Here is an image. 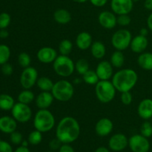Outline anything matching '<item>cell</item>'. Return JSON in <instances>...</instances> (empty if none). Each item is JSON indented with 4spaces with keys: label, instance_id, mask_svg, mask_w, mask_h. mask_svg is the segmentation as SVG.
Listing matches in <instances>:
<instances>
[{
    "label": "cell",
    "instance_id": "33",
    "mask_svg": "<svg viewBox=\"0 0 152 152\" xmlns=\"http://www.w3.org/2000/svg\"><path fill=\"white\" fill-rule=\"evenodd\" d=\"M28 142L33 145H39L42 140V133L38 130H34L28 135Z\"/></svg>",
    "mask_w": 152,
    "mask_h": 152
},
{
    "label": "cell",
    "instance_id": "1",
    "mask_svg": "<svg viewBox=\"0 0 152 152\" xmlns=\"http://www.w3.org/2000/svg\"><path fill=\"white\" fill-rule=\"evenodd\" d=\"M80 126L73 117H65L59 122L56 129V137L62 144H70L78 139Z\"/></svg>",
    "mask_w": 152,
    "mask_h": 152
},
{
    "label": "cell",
    "instance_id": "22",
    "mask_svg": "<svg viewBox=\"0 0 152 152\" xmlns=\"http://www.w3.org/2000/svg\"><path fill=\"white\" fill-rule=\"evenodd\" d=\"M137 63L145 71H152V53L143 52L137 58Z\"/></svg>",
    "mask_w": 152,
    "mask_h": 152
},
{
    "label": "cell",
    "instance_id": "28",
    "mask_svg": "<svg viewBox=\"0 0 152 152\" xmlns=\"http://www.w3.org/2000/svg\"><path fill=\"white\" fill-rule=\"evenodd\" d=\"M35 99V95L31 89H24L18 95V102L29 105Z\"/></svg>",
    "mask_w": 152,
    "mask_h": 152
},
{
    "label": "cell",
    "instance_id": "4",
    "mask_svg": "<svg viewBox=\"0 0 152 152\" xmlns=\"http://www.w3.org/2000/svg\"><path fill=\"white\" fill-rule=\"evenodd\" d=\"M50 92L55 99L65 102L72 99L74 94V88L72 83L68 80H60L54 83Z\"/></svg>",
    "mask_w": 152,
    "mask_h": 152
},
{
    "label": "cell",
    "instance_id": "30",
    "mask_svg": "<svg viewBox=\"0 0 152 152\" xmlns=\"http://www.w3.org/2000/svg\"><path fill=\"white\" fill-rule=\"evenodd\" d=\"M58 49L60 55L69 56L70 53L72 52L73 44L69 39H63L59 42Z\"/></svg>",
    "mask_w": 152,
    "mask_h": 152
},
{
    "label": "cell",
    "instance_id": "3",
    "mask_svg": "<svg viewBox=\"0 0 152 152\" xmlns=\"http://www.w3.org/2000/svg\"><path fill=\"white\" fill-rule=\"evenodd\" d=\"M55 123L56 120L54 115L48 109H39L34 116V128L42 133L51 131L54 127Z\"/></svg>",
    "mask_w": 152,
    "mask_h": 152
},
{
    "label": "cell",
    "instance_id": "40",
    "mask_svg": "<svg viewBox=\"0 0 152 152\" xmlns=\"http://www.w3.org/2000/svg\"><path fill=\"white\" fill-rule=\"evenodd\" d=\"M1 70L2 74L5 76H10L13 72V66L10 64H9L8 62H7L5 64H3L1 65Z\"/></svg>",
    "mask_w": 152,
    "mask_h": 152
},
{
    "label": "cell",
    "instance_id": "35",
    "mask_svg": "<svg viewBox=\"0 0 152 152\" xmlns=\"http://www.w3.org/2000/svg\"><path fill=\"white\" fill-rule=\"evenodd\" d=\"M140 134L147 138L152 136V124L150 122L145 121L140 127Z\"/></svg>",
    "mask_w": 152,
    "mask_h": 152
},
{
    "label": "cell",
    "instance_id": "23",
    "mask_svg": "<svg viewBox=\"0 0 152 152\" xmlns=\"http://www.w3.org/2000/svg\"><path fill=\"white\" fill-rule=\"evenodd\" d=\"M91 53L93 57L96 59H101L105 56L106 48L105 45L99 41H96L92 43L91 46Z\"/></svg>",
    "mask_w": 152,
    "mask_h": 152
},
{
    "label": "cell",
    "instance_id": "6",
    "mask_svg": "<svg viewBox=\"0 0 152 152\" xmlns=\"http://www.w3.org/2000/svg\"><path fill=\"white\" fill-rule=\"evenodd\" d=\"M55 73L61 77H68L75 71V63L68 56L59 55L53 62Z\"/></svg>",
    "mask_w": 152,
    "mask_h": 152
},
{
    "label": "cell",
    "instance_id": "5",
    "mask_svg": "<svg viewBox=\"0 0 152 152\" xmlns=\"http://www.w3.org/2000/svg\"><path fill=\"white\" fill-rule=\"evenodd\" d=\"M115 87L110 80H99L95 85V94L98 100L102 103H108L114 99Z\"/></svg>",
    "mask_w": 152,
    "mask_h": 152
},
{
    "label": "cell",
    "instance_id": "46",
    "mask_svg": "<svg viewBox=\"0 0 152 152\" xmlns=\"http://www.w3.org/2000/svg\"><path fill=\"white\" fill-rule=\"evenodd\" d=\"M147 26H148V29L152 31V13L148 16V19H147Z\"/></svg>",
    "mask_w": 152,
    "mask_h": 152
},
{
    "label": "cell",
    "instance_id": "47",
    "mask_svg": "<svg viewBox=\"0 0 152 152\" xmlns=\"http://www.w3.org/2000/svg\"><path fill=\"white\" fill-rule=\"evenodd\" d=\"M14 152H31V151H30V150L28 149V147H25L21 145V146L18 147V148L15 150Z\"/></svg>",
    "mask_w": 152,
    "mask_h": 152
},
{
    "label": "cell",
    "instance_id": "31",
    "mask_svg": "<svg viewBox=\"0 0 152 152\" xmlns=\"http://www.w3.org/2000/svg\"><path fill=\"white\" fill-rule=\"evenodd\" d=\"M10 57V49L4 44L0 45V65L8 62Z\"/></svg>",
    "mask_w": 152,
    "mask_h": 152
},
{
    "label": "cell",
    "instance_id": "52",
    "mask_svg": "<svg viewBox=\"0 0 152 152\" xmlns=\"http://www.w3.org/2000/svg\"><path fill=\"white\" fill-rule=\"evenodd\" d=\"M74 1L77 3H85L88 1V0H73Z\"/></svg>",
    "mask_w": 152,
    "mask_h": 152
},
{
    "label": "cell",
    "instance_id": "2",
    "mask_svg": "<svg viewBox=\"0 0 152 152\" xmlns=\"http://www.w3.org/2000/svg\"><path fill=\"white\" fill-rule=\"evenodd\" d=\"M138 80L137 73L132 68L119 70L113 75L112 83L116 90L120 93L131 91Z\"/></svg>",
    "mask_w": 152,
    "mask_h": 152
},
{
    "label": "cell",
    "instance_id": "13",
    "mask_svg": "<svg viewBox=\"0 0 152 152\" xmlns=\"http://www.w3.org/2000/svg\"><path fill=\"white\" fill-rule=\"evenodd\" d=\"M117 17L114 12L105 10L101 12L98 16V22L99 25L105 29L111 30L115 28L117 25Z\"/></svg>",
    "mask_w": 152,
    "mask_h": 152
},
{
    "label": "cell",
    "instance_id": "51",
    "mask_svg": "<svg viewBox=\"0 0 152 152\" xmlns=\"http://www.w3.org/2000/svg\"><path fill=\"white\" fill-rule=\"evenodd\" d=\"M22 146H25V147H28V144H29V142H28V140H23L22 142Z\"/></svg>",
    "mask_w": 152,
    "mask_h": 152
},
{
    "label": "cell",
    "instance_id": "21",
    "mask_svg": "<svg viewBox=\"0 0 152 152\" xmlns=\"http://www.w3.org/2000/svg\"><path fill=\"white\" fill-rule=\"evenodd\" d=\"M92 43L93 41H92L91 35L86 31L80 33L76 38V45L80 50H88L91 48Z\"/></svg>",
    "mask_w": 152,
    "mask_h": 152
},
{
    "label": "cell",
    "instance_id": "16",
    "mask_svg": "<svg viewBox=\"0 0 152 152\" xmlns=\"http://www.w3.org/2000/svg\"><path fill=\"white\" fill-rule=\"evenodd\" d=\"M114 129L113 122L110 119L103 117L97 121L95 126V132L99 137H106L112 132Z\"/></svg>",
    "mask_w": 152,
    "mask_h": 152
},
{
    "label": "cell",
    "instance_id": "14",
    "mask_svg": "<svg viewBox=\"0 0 152 152\" xmlns=\"http://www.w3.org/2000/svg\"><path fill=\"white\" fill-rule=\"evenodd\" d=\"M57 56V51L51 47L41 48L37 53L38 60L43 64L53 63Z\"/></svg>",
    "mask_w": 152,
    "mask_h": 152
},
{
    "label": "cell",
    "instance_id": "26",
    "mask_svg": "<svg viewBox=\"0 0 152 152\" xmlns=\"http://www.w3.org/2000/svg\"><path fill=\"white\" fill-rule=\"evenodd\" d=\"M15 105L13 98L7 94H0V109L4 111H9L13 108Z\"/></svg>",
    "mask_w": 152,
    "mask_h": 152
},
{
    "label": "cell",
    "instance_id": "41",
    "mask_svg": "<svg viewBox=\"0 0 152 152\" xmlns=\"http://www.w3.org/2000/svg\"><path fill=\"white\" fill-rule=\"evenodd\" d=\"M0 152H13V148L8 142L0 140Z\"/></svg>",
    "mask_w": 152,
    "mask_h": 152
},
{
    "label": "cell",
    "instance_id": "7",
    "mask_svg": "<svg viewBox=\"0 0 152 152\" xmlns=\"http://www.w3.org/2000/svg\"><path fill=\"white\" fill-rule=\"evenodd\" d=\"M132 39V33L129 30L120 29L112 35L111 44L116 50L123 51L130 47Z\"/></svg>",
    "mask_w": 152,
    "mask_h": 152
},
{
    "label": "cell",
    "instance_id": "34",
    "mask_svg": "<svg viewBox=\"0 0 152 152\" xmlns=\"http://www.w3.org/2000/svg\"><path fill=\"white\" fill-rule=\"evenodd\" d=\"M18 62L22 68H28L31 63V56L25 52H22L18 56Z\"/></svg>",
    "mask_w": 152,
    "mask_h": 152
},
{
    "label": "cell",
    "instance_id": "38",
    "mask_svg": "<svg viewBox=\"0 0 152 152\" xmlns=\"http://www.w3.org/2000/svg\"><path fill=\"white\" fill-rule=\"evenodd\" d=\"M120 100L121 102L125 105H129L132 104L133 101V96H132L131 91H126L121 93L120 96Z\"/></svg>",
    "mask_w": 152,
    "mask_h": 152
},
{
    "label": "cell",
    "instance_id": "42",
    "mask_svg": "<svg viewBox=\"0 0 152 152\" xmlns=\"http://www.w3.org/2000/svg\"><path fill=\"white\" fill-rule=\"evenodd\" d=\"M62 145V142H61L56 137L55 138V139L51 140L50 141V142H49V147H50V149L53 150V151L59 150Z\"/></svg>",
    "mask_w": 152,
    "mask_h": 152
},
{
    "label": "cell",
    "instance_id": "19",
    "mask_svg": "<svg viewBox=\"0 0 152 152\" xmlns=\"http://www.w3.org/2000/svg\"><path fill=\"white\" fill-rule=\"evenodd\" d=\"M137 114L142 120H148L152 117V99H143L137 107Z\"/></svg>",
    "mask_w": 152,
    "mask_h": 152
},
{
    "label": "cell",
    "instance_id": "43",
    "mask_svg": "<svg viewBox=\"0 0 152 152\" xmlns=\"http://www.w3.org/2000/svg\"><path fill=\"white\" fill-rule=\"evenodd\" d=\"M59 152H75V151L69 144H62L59 149Z\"/></svg>",
    "mask_w": 152,
    "mask_h": 152
},
{
    "label": "cell",
    "instance_id": "36",
    "mask_svg": "<svg viewBox=\"0 0 152 152\" xmlns=\"http://www.w3.org/2000/svg\"><path fill=\"white\" fill-rule=\"evenodd\" d=\"M11 18L7 13H0V29H5L10 25Z\"/></svg>",
    "mask_w": 152,
    "mask_h": 152
},
{
    "label": "cell",
    "instance_id": "9",
    "mask_svg": "<svg viewBox=\"0 0 152 152\" xmlns=\"http://www.w3.org/2000/svg\"><path fill=\"white\" fill-rule=\"evenodd\" d=\"M38 71L34 67L29 66L24 68L20 75V84L24 89H31L37 85Z\"/></svg>",
    "mask_w": 152,
    "mask_h": 152
},
{
    "label": "cell",
    "instance_id": "48",
    "mask_svg": "<svg viewBox=\"0 0 152 152\" xmlns=\"http://www.w3.org/2000/svg\"><path fill=\"white\" fill-rule=\"evenodd\" d=\"M8 32L5 29H1V31H0V38L5 39L8 37Z\"/></svg>",
    "mask_w": 152,
    "mask_h": 152
},
{
    "label": "cell",
    "instance_id": "29",
    "mask_svg": "<svg viewBox=\"0 0 152 152\" xmlns=\"http://www.w3.org/2000/svg\"><path fill=\"white\" fill-rule=\"evenodd\" d=\"M83 80L85 83L90 85V86H94L99 81V79L96 74V71L90 69L83 74Z\"/></svg>",
    "mask_w": 152,
    "mask_h": 152
},
{
    "label": "cell",
    "instance_id": "45",
    "mask_svg": "<svg viewBox=\"0 0 152 152\" xmlns=\"http://www.w3.org/2000/svg\"><path fill=\"white\" fill-rule=\"evenodd\" d=\"M144 7L146 10H152V0H145Z\"/></svg>",
    "mask_w": 152,
    "mask_h": 152
},
{
    "label": "cell",
    "instance_id": "44",
    "mask_svg": "<svg viewBox=\"0 0 152 152\" xmlns=\"http://www.w3.org/2000/svg\"><path fill=\"white\" fill-rule=\"evenodd\" d=\"M90 1L95 7H103V6H105L108 0H90Z\"/></svg>",
    "mask_w": 152,
    "mask_h": 152
},
{
    "label": "cell",
    "instance_id": "53",
    "mask_svg": "<svg viewBox=\"0 0 152 152\" xmlns=\"http://www.w3.org/2000/svg\"><path fill=\"white\" fill-rule=\"evenodd\" d=\"M80 82H81V80H79V79H77V80H74V83H77V84H79V83H80Z\"/></svg>",
    "mask_w": 152,
    "mask_h": 152
},
{
    "label": "cell",
    "instance_id": "10",
    "mask_svg": "<svg viewBox=\"0 0 152 152\" xmlns=\"http://www.w3.org/2000/svg\"><path fill=\"white\" fill-rule=\"evenodd\" d=\"M129 146L133 152H148L150 142L142 134H134L129 139Z\"/></svg>",
    "mask_w": 152,
    "mask_h": 152
},
{
    "label": "cell",
    "instance_id": "37",
    "mask_svg": "<svg viewBox=\"0 0 152 152\" xmlns=\"http://www.w3.org/2000/svg\"><path fill=\"white\" fill-rule=\"evenodd\" d=\"M117 24L120 26L126 27L130 25L131 22H132V19L129 14H123V15H118L117 17Z\"/></svg>",
    "mask_w": 152,
    "mask_h": 152
},
{
    "label": "cell",
    "instance_id": "18",
    "mask_svg": "<svg viewBox=\"0 0 152 152\" xmlns=\"http://www.w3.org/2000/svg\"><path fill=\"white\" fill-rule=\"evenodd\" d=\"M148 45V40L146 37L142 35H137L132 38L130 44L131 50L135 53H143Z\"/></svg>",
    "mask_w": 152,
    "mask_h": 152
},
{
    "label": "cell",
    "instance_id": "11",
    "mask_svg": "<svg viewBox=\"0 0 152 152\" xmlns=\"http://www.w3.org/2000/svg\"><path fill=\"white\" fill-rule=\"evenodd\" d=\"M134 7L132 0H111V8L112 12L117 15L129 14Z\"/></svg>",
    "mask_w": 152,
    "mask_h": 152
},
{
    "label": "cell",
    "instance_id": "39",
    "mask_svg": "<svg viewBox=\"0 0 152 152\" xmlns=\"http://www.w3.org/2000/svg\"><path fill=\"white\" fill-rule=\"evenodd\" d=\"M10 142L14 145H19L23 141V137H22V134L20 132L15 131L10 134Z\"/></svg>",
    "mask_w": 152,
    "mask_h": 152
},
{
    "label": "cell",
    "instance_id": "25",
    "mask_svg": "<svg viewBox=\"0 0 152 152\" xmlns=\"http://www.w3.org/2000/svg\"><path fill=\"white\" fill-rule=\"evenodd\" d=\"M110 62L114 68H121L125 62V55L121 50H116L111 54L110 58Z\"/></svg>",
    "mask_w": 152,
    "mask_h": 152
},
{
    "label": "cell",
    "instance_id": "55",
    "mask_svg": "<svg viewBox=\"0 0 152 152\" xmlns=\"http://www.w3.org/2000/svg\"><path fill=\"white\" fill-rule=\"evenodd\" d=\"M47 152H53V151H47Z\"/></svg>",
    "mask_w": 152,
    "mask_h": 152
},
{
    "label": "cell",
    "instance_id": "54",
    "mask_svg": "<svg viewBox=\"0 0 152 152\" xmlns=\"http://www.w3.org/2000/svg\"><path fill=\"white\" fill-rule=\"evenodd\" d=\"M132 1H133L134 2H137V1H139V0H132Z\"/></svg>",
    "mask_w": 152,
    "mask_h": 152
},
{
    "label": "cell",
    "instance_id": "32",
    "mask_svg": "<svg viewBox=\"0 0 152 152\" xmlns=\"http://www.w3.org/2000/svg\"><path fill=\"white\" fill-rule=\"evenodd\" d=\"M89 70V62L86 59H80L75 63V71L79 74L83 76Z\"/></svg>",
    "mask_w": 152,
    "mask_h": 152
},
{
    "label": "cell",
    "instance_id": "8",
    "mask_svg": "<svg viewBox=\"0 0 152 152\" xmlns=\"http://www.w3.org/2000/svg\"><path fill=\"white\" fill-rule=\"evenodd\" d=\"M12 117L17 122L21 123H25L29 121L33 115L32 110L31 107L27 104L18 102L15 103L13 108L11 109Z\"/></svg>",
    "mask_w": 152,
    "mask_h": 152
},
{
    "label": "cell",
    "instance_id": "17",
    "mask_svg": "<svg viewBox=\"0 0 152 152\" xmlns=\"http://www.w3.org/2000/svg\"><path fill=\"white\" fill-rule=\"evenodd\" d=\"M54 99L50 91H42L36 97L35 102L39 109H48Z\"/></svg>",
    "mask_w": 152,
    "mask_h": 152
},
{
    "label": "cell",
    "instance_id": "12",
    "mask_svg": "<svg viewBox=\"0 0 152 152\" xmlns=\"http://www.w3.org/2000/svg\"><path fill=\"white\" fill-rule=\"evenodd\" d=\"M129 145V139L121 133L112 135L108 140V146L113 151H121Z\"/></svg>",
    "mask_w": 152,
    "mask_h": 152
},
{
    "label": "cell",
    "instance_id": "49",
    "mask_svg": "<svg viewBox=\"0 0 152 152\" xmlns=\"http://www.w3.org/2000/svg\"><path fill=\"white\" fill-rule=\"evenodd\" d=\"M95 152H110V151L108 149V148H105V147L101 146V147H99L98 148H96V150L95 151Z\"/></svg>",
    "mask_w": 152,
    "mask_h": 152
},
{
    "label": "cell",
    "instance_id": "50",
    "mask_svg": "<svg viewBox=\"0 0 152 152\" xmlns=\"http://www.w3.org/2000/svg\"><path fill=\"white\" fill-rule=\"evenodd\" d=\"M148 31L147 30V28H143L140 31V34L142 36H144V37H146V36L148 35Z\"/></svg>",
    "mask_w": 152,
    "mask_h": 152
},
{
    "label": "cell",
    "instance_id": "20",
    "mask_svg": "<svg viewBox=\"0 0 152 152\" xmlns=\"http://www.w3.org/2000/svg\"><path fill=\"white\" fill-rule=\"evenodd\" d=\"M16 120L13 117L3 116L0 117V131L3 133L11 134L17 128Z\"/></svg>",
    "mask_w": 152,
    "mask_h": 152
},
{
    "label": "cell",
    "instance_id": "27",
    "mask_svg": "<svg viewBox=\"0 0 152 152\" xmlns=\"http://www.w3.org/2000/svg\"><path fill=\"white\" fill-rule=\"evenodd\" d=\"M54 83L48 77H42L38 78L37 86L41 91H51Z\"/></svg>",
    "mask_w": 152,
    "mask_h": 152
},
{
    "label": "cell",
    "instance_id": "15",
    "mask_svg": "<svg viewBox=\"0 0 152 152\" xmlns=\"http://www.w3.org/2000/svg\"><path fill=\"white\" fill-rule=\"evenodd\" d=\"M114 67L108 61H101L96 66V71L99 80H109L114 75Z\"/></svg>",
    "mask_w": 152,
    "mask_h": 152
},
{
    "label": "cell",
    "instance_id": "24",
    "mask_svg": "<svg viewBox=\"0 0 152 152\" xmlns=\"http://www.w3.org/2000/svg\"><path fill=\"white\" fill-rule=\"evenodd\" d=\"M55 22L60 25H66L71 21V14L65 9H58L53 13Z\"/></svg>",
    "mask_w": 152,
    "mask_h": 152
}]
</instances>
